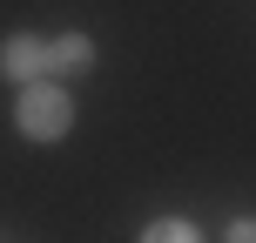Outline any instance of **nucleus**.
Here are the masks:
<instances>
[{"label":"nucleus","instance_id":"39448f33","mask_svg":"<svg viewBox=\"0 0 256 243\" xmlns=\"http://www.w3.org/2000/svg\"><path fill=\"white\" fill-rule=\"evenodd\" d=\"M230 243H256V216H236L230 223Z\"/></svg>","mask_w":256,"mask_h":243},{"label":"nucleus","instance_id":"7ed1b4c3","mask_svg":"<svg viewBox=\"0 0 256 243\" xmlns=\"http://www.w3.org/2000/svg\"><path fill=\"white\" fill-rule=\"evenodd\" d=\"M81 68H94V41L81 34V27H74V34H54L48 41V75L68 81V75H81Z\"/></svg>","mask_w":256,"mask_h":243},{"label":"nucleus","instance_id":"20e7f679","mask_svg":"<svg viewBox=\"0 0 256 243\" xmlns=\"http://www.w3.org/2000/svg\"><path fill=\"white\" fill-rule=\"evenodd\" d=\"M135 243H202V230H196L189 216H155V223H142Z\"/></svg>","mask_w":256,"mask_h":243},{"label":"nucleus","instance_id":"f257e3e1","mask_svg":"<svg viewBox=\"0 0 256 243\" xmlns=\"http://www.w3.org/2000/svg\"><path fill=\"white\" fill-rule=\"evenodd\" d=\"M14 128H20V142H61L68 128H74V88L68 81H54V75H40V81H20L14 88Z\"/></svg>","mask_w":256,"mask_h":243},{"label":"nucleus","instance_id":"f03ea898","mask_svg":"<svg viewBox=\"0 0 256 243\" xmlns=\"http://www.w3.org/2000/svg\"><path fill=\"white\" fill-rule=\"evenodd\" d=\"M0 75L20 88V81H40L48 75V34H7L0 41Z\"/></svg>","mask_w":256,"mask_h":243}]
</instances>
